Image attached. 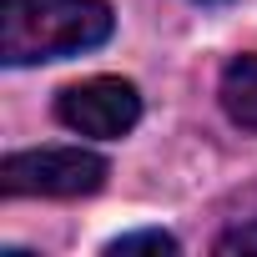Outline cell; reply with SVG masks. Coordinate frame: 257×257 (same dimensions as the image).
<instances>
[{"label": "cell", "mask_w": 257, "mask_h": 257, "mask_svg": "<svg viewBox=\"0 0 257 257\" xmlns=\"http://www.w3.org/2000/svg\"><path fill=\"white\" fill-rule=\"evenodd\" d=\"M111 36L106 0H0V61L41 66L96 51Z\"/></svg>", "instance_id": "6da1fadb"}, {"label": "cell", "mask_w": 257, "mask_h": 257, "mask_svg": "<svg viewBox=\"0 0 257 257\" xmlns=\"http://www.w3.org/2000/svg\"><path fill=\"white\" fill-rule=\"evenodd\" d=\"M106 182V157L86 147H36L0 162L6 197H86Z\"/></svg>", "instance_id": "7a4b0ae2"}, {"label": "cell", "mask_w": 257, "mask_h": 257, "mask_svg": "<svg viewBox=\"0 0 257 257\" xmlns=\"http://www.w3.org/2000/svg\"><path fill=\"white\" fill-rule=\"evenodd\" d=\"M56 116H61V126H71L81 137L116 142L142 121V96L121 76H91V81H76L56 96Z\"/></svg>", "instance_id": "3957f363"}, {"label": "cell", "mask_w": 257, "mask_h": 257, "mask_svg": "<svg viewBox=\"0 0 257 257\" xmlns=\"http://www.w3.org/2000/svg\"><path fill=\"white\" fill-rule=\"evenodd\" d=\"M217 96H222V111L242 126V132H257V56L227 61Z\"/></svg>", "instance_id": "277c9868"}, {"label": "cell", "mask_w": 257, "mask_h": 257, "mask_svg": "<svg viewBox=\"0 0 257 257\" xmlns=\"http://www.w3.org/2000/svg\"><path fill=\"white\" fill-rule=\"evenodd\" d=\"M106 252H111V257H126V252H157V257H172V252H177V237H167V232H126V237H116Z\"/></svg>", "instance_id": "5b68a950"}, {"label": "cell", "mask_w": 257, "mask_h": 257, "mask_svg": "<svg viewBox=\"0 0 257 257\" xmlns=\"http://www.w3.org/2000/svg\"><path fill=\"white\" fill-rule=\"evenodd\" d=\"M217 252H257V222H242L217 237Z\"/></svg>", "instance_id": "8992f818"}]
</instances>
